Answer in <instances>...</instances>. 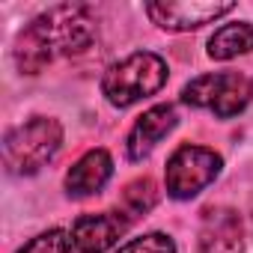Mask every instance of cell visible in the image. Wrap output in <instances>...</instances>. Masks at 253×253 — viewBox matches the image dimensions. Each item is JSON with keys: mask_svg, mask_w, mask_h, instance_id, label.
I'll return each mask as SVG.
<instances>
[{"mask_svg": "<svg viewBox=\"0 0 253 253\" xmlns=\"http://www.w3.org/2000/svg\"><path fill=\"white\" fill-rule=\"evenodd\" d=\"M92 15L86 6H54L48 12H42L18 39L15 48V60L21 66V72L36 75L45 63L57 60V57H69L78 54L84 48H89L95 27H92Z\"/></svg>", "mask_w": 253, "mask_h": 253, "instance_id": "obj_1", "label": "cell"}, {"mask_svg": "<svg viewBox=\"0 0 253 253\" xmlns=\"http://www.w3.org/2000/svg\"><path fill=\"white\" fill-rule=\"evenodd\" d=\"M164 84H167V63L152 51H137L131 57H125L122 63H116L104 75L101 92L107 95L113 107H128L158 92Z\"/></svg>", "mask_w": 253, "mask_h": 253, "instance_id": "obj_2", "label": "cell"}, {"mask_svg": "<svg viewBox=\"0 0 253 253\" xmlns=\"http://www.w3.org/2000/svg\"><path fill=\"white\" fill-rule=\"evenodd\" d=\"M60 143H63L60 122L36 116V119L18 125V128H12L6 134V143H3L6 170L15 173V176L36 173L60 152Z\"/></svg>", "mask_w": 253, "mask_h": 253, "instance_id": "obj_3", "label": "cell"}, {"mask_svg": "<svg viewBox=\"0 0 253 253\" xmlns=\"http://www.w3.org/2000/svg\"><path fill=\"white\" fill-rule=\"evenodd\" d=\"M182 98L188 104H194V107L214 110L220 119H229L238 110H244V104L253 98V84L238 72L200 75L182 89Z\"/></svg>", "mask_w": 253, "mask_h": 253, "instance_id": "obj_4", "label": "cell"}, {"mask_svg": "<svg viewBox=\"0 0 253 253\" xmlns=\"http://www.w3.org/2000/svg\"><path fill=\"white\" fill-rule=\"evenodd\" d=\"M220 173V155L206 146H182L167 161V194L173 200H191L209 188Z\"/></svg>", "mask_w": 253, "mask_h": 253, "instance_id": "obj_5", "label": "cell"}, {"mask_svg": "<svg viewBox=\"0 0 253 253\" xmlns=\"http://www.w3.org/2000/svg\"><path fill=\"white\" fill-rule=\"evenodd\" d=\"M125 229H128V217L122 211L84 214L72 226V241L81 253H104L125 235Z\"/></svg>", "mask_w": 253, "mask_h": 253, "instance_id": "obj_6", "label": "cell"}, {"mask_svg": "<svg viewBox=\"0 0 253 253\" xmlns=\"http://www.w3.org/2000/svg\"><path fill=\"white\" fill-rule=\"evenodd\" d=\"M235 3H149V18L164 30H197L232 12Z\"/></svg>", "mask_w": 253, "mask_h": 253, "instance_id": "obj_7", "label": "cell"}, {"mask_svg": "<svg viewBox=\"0 0 253 253\" xmlns=\"http://www.w3.org/2000/svg\"><path fill=\"white\" fill-rule=\"evenodd\" d=\"M200 253H244L241 217L232 209H209L200 229Z\"/></svg>", "mask_w": 253, "mask_h": 253, "instance_id": "obj_8", "label": "cell"}, {"mask_svg": "<svg viewBox=\"0 0 253 253\" xmlns=\"http://www.w3.org/2000/svg\"><path fill=\"white\" fill-rule=\"evenodd\" d=\"M176 125V110H173V104H158V107H152V110H146L137 122H134V128H131V134H128V158L131 161H140V158H146L155 146H158V140Z\"/></svg>", "mask_w": 253, "mask_h": 253, "instance_id": "obj_9", "label": "cell"}, {"mask_svg": "<svg viewBox=\"0 0 253 253\" xmlns=\"http://www.w3.org/2000/svg\"><path fill=\"white\" fill-rule=\"evenodd\" d=\"M110 173H113L110 155H107L104 149H92V152H86V155L69 170L66 188H69L72 197H89V194H98V191L107 185Z\"/></svg>", "mask_w": 253, "mask_h": 253, "instance_id": "obj_10", "label": "cell"}, {"mask_svg": "<svg viewBox=\"0 0 253 253\" xmlns=\"http://www.w3.org/2000/svg\"><path fill=\"white\" fill-rule=\"evenodd\" d=\"M247 51H253V24H247V21L223 24L209 39V57L211 60H232V57L247 54Z\"/></svg>", "mask_w": 253, "mask_h": 253, "instance_id": "obj_11", "label": "cell"}, {"mask_svg": "<svg viewBox=\"0 0 253 253\" xmlns=\"http://www.w3.org/2000/svg\"><path fill=\"white\" fill-rule=\"evenodd\" d=\"M158 200V191H155V182L152 179H137L131 182L128 188H125L122 194V209L128 211V217H140L146 214Z\"/></svg>", "mask_w": 253, "mask_h": 253, "instance_id": "obj_12", "label": "cell"}, {"mask_svg": "<svg viewBox=\"0 0 253 253\" xmlns=\"http://www.w3.org/2000/svg\"><path fill=\"white\" fill-rule=\"evenodd\" d=\"M72 244L75 241L66 235V229H48V232L36 235L33 241H27L18 253H75Z\"/></svg>", "mask_w": 253, "mask_h": 253, "instance_id": "obj_13", "label": "cell"}, {"mask_svg": "<svg viewBox=\"0 0 253 253\" xmlns=\"http://www.w3.org/2000/svg\"><path fill=\"white\" fill-rule=\"evenodd\" d=\"M116 253H176V244L164 232H149V235H140L128 244H122Z\"/></svg>", "mask_w": 253, "mask_h": 253, "instance_id": "obj_14", "label": "cell"}]
</instances>
